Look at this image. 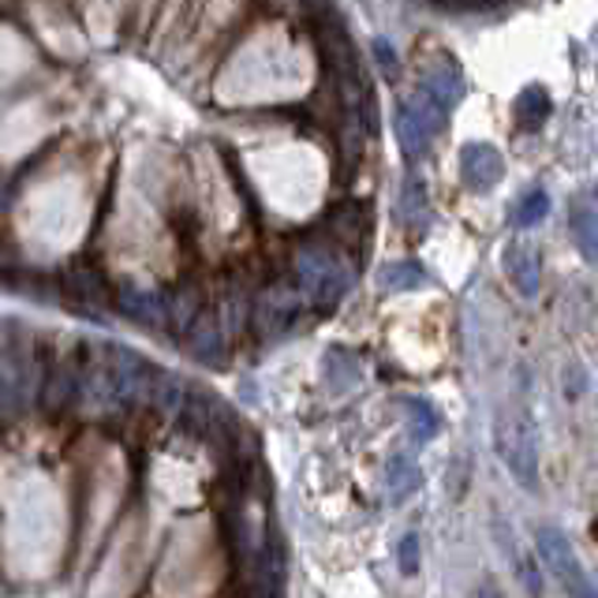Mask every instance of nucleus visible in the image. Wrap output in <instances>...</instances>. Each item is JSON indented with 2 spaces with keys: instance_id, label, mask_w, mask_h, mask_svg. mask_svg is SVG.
I'll use <instances>...</instances> for the list:
<instances>
[{
  "instance_id": "obj_11",
  "label": "nucleus",
  "mask_w": 598,
  "mask_h": 598,
  "mask_svg": "<svg viewBox=\"0 0 598 598\" xmlns=\"http://www.w3.org/2000/svg\"><path fill=\"white\" fill-rule=\"evenodd\" d=\"M569 225H573V240H576V248L584 251V259L595 262V210L576 206L573 217H569Z\"/></svg>"
},
{
  "instance_id": "obj_6",
  "label": "nucleus",
  "mask_w": 598,
  "mask_h": 598,
  "mask_svg": "<svg viewBox=\"0 0 598 598\" xmlns=\"http://www.w3.org/2000/svg\"><path fill=\"white\" fill-rule=\"evenodd\" d=\"M505 270L513 277V285L531 299L539 292V254L527 251V248H509L505 251Z\"/></svg>"
},
{
  "instance_id": "obj_7",
  "label": "nucleus",
  "mask_w": 598,
  "mask_h": 598,
  "mask_svg": "<svg viewBox=\"0 0 598 598\" xmlns=\"http://www.w3.org/2000/svg\"><path fill=\"white\" fill-rule=\"evenodd\" d=\"M397 135H400V146H404V154H408V162H419V157L427 154L430 135H427V128L419 124V117L411 112L408 101H404L397 112Z\"/></svg>"
},
{
  "instance_id": "obj_17",
  "label": "nucleus",
  "mask_w": 598,
  "mask_h": 598,
  "mask_svg": "<svg viewBox=\"0 0 598 598\" xmlns=\"http://www.w3.org/2000/svg\"><path fill=\"white\" fill-rule=\"evenodd\" d=\"M397 553H400V573L404 576L416 573V569H419V539H416V535H404Z\"/></svg>"
},
{
  "instance_id": "obj_12",
  "label": "nucleus",
  "mask_w": 598,
  "mask_h": 598,
  "mask_svg": "<svg viewBox=\"0 0 598 598\" xmlns=\"http://www.w3.org/2000/svg\"><path fill=\"white\" fill-rule=\"evenodd\" d=\"M416 487H419V468L408 461V456H393V464H390V490H393V501L408 498Z\"/></svg>"
},
{
  "instance_id": "obj_16",
  "label": "nucleus",
  "mask_w": 598,
  "mask_h": 598,
  "mask_svg": "<svg viewBox=\"0 0 598 598\" xmlns=\"http://www.w3.org/2000/svg\"><path fill=\"white\" fill-rule=\"evenodd\" d=\"M404 222L423 228L427 225V191L419 183H408V195H404Z\"/></svg>"
},
{
  "instance_id": "obj_14",
  "label": "nucleus",
  "mask_w": 598,
  "mask_h": 598,
  "mask_svg": "<svg viewBox=\"0 0 598 598\" xmlns=\"http://www.w3.org/2000/svg\"><path fill=\"white\" fill-rule=\"evenodd\" d=\"M120 307L131 314V319H143V322H165V307L157 303L154 296L146 292H124L120 296Z\"/></svg>"
},
{
  "instance_id": "obj_10",
  "label": "nucleus",
  "mask_w": 598,
  "mask_h": 598,
  "mask_svg": "<svg viewBox=\"0 0 598 598\" xmlns=\"http://www.w3.org/2000/svg\"><path fill=\"white\" fill-rule=\"evenodd\" d=\"M427 91L430 94H438L448 109H453V101H461V94H464V79H461V72H456L453 64H442V68H434V72L427 75Z\"/></svg>"
},
{
  "instance_id": "obj_15",
  "label": "nucleus",
  "mask_w": 598,
  "mask_h": 598,
  "mask_svg": "<svg viewBox=\"0 0 598 598\" xmlns=\"http://www.w3.org/2000/svg\"><path fill=\"white\" fill-rule=\"evenodd\" d=\"M408 408L416 411V416H411V434H416L419 442H430V438L442 430V419H438V411L430 408L427 400H408Z\"/></svg>"
},
{
  "instance_id": "obj_19",
  "label": "nucleus",
  "mask_w": 598,
  "mask_h": 598,
  "mask_svg": "<svg viewBox=\"0 0 598 598\" xmlns=\"http://www.w3.org/2000/svg\"><path fill=\"white\" fill-rule=\"evenodd\" d=\"M482 598H498L494 591H490V587H487V591H482Z\"/></svg>"
},
{
  "instance_id": "obj_18",
  "label": "nucleus",
  "mask_w": 598,
  "mask_h": 598,
  "mask_svg": "<svg viewBox=\"0 0 598 598\" xmlns=\"http://www.w3.org/2000/svg\"><path fill=\"white\" fill-rule=\"evenodd\" d=\"M374 57H378V64L382 68H397V52H393V46L385 38L374 41Z\"/></svg>"
},
{
  "instance_id": "obj_2",
  "label": "nucleus",
  "mask_w": 598,
  "mask_h": 598,
  "mask_svg": "<svg viewBox=\"0 0 598 598\" xmlns=\"http://www.w3.org/2000/svg\"><path fill=\"white\" fill-rule=\"evenodd\" d=\"M461 176L471 191H490L505 176V162L490 143H468L461 150Z\"/></svg>"
},
{
  "instance_id": "obj_3",
  "label": "nucleus",
  "mask_w": 598,
  "mask_h": 598,
  "mask_svg": "<svg viewBox=\"0 0 598 598\" xmlns=\"http://www.w3.org/2000/svg\"><path fill=\"white\" fill-rule=\"evenodd\" d=\"M325 225L333 228V236H337L340 248H367V214L356 206V202H345V206H333L330 214H325Z\"/></svg>"
},
{
  "instance_id": "obj_5",
  "label": "nucleus",
  "mask_w": 598,
  "mask_h": 598,
  "mask_svg": "<svg viewBox=\"0 0 598 598\" xmlns=\"http://www.w3.org/2000/svg\"><path fill=\"white\" fill-rule=\"evenodd\" d=\"M553 112V101L542 86H524L521 98H516V124L524 131H539Z\"/></svg>"
},
{
  "instance_id": "obj_1",
  "label": "nucleus",
  "mask_w": 598,
  "mask_h": 598,
  "mask_svg": "<svg viewBox=\"0 0 598 598\" xmlns=\"http://www.w3.org/2000/svg\"><path fill=\"white\" fill-rule=\"evenodd\" d=\"M539 553L542 561L550 565V573L558 576V584L565 587L569 598H595V587L591 579H587L584 565H579L573 542L565 539L561 531H553V527H542L539 531Z\"/></svg>"
},
{
  "instance_id": "obj_9",
  "label": "nucleus",
  "mask_w": 598,
  "mask_h": 598,
  "mask_svg": "<svg viewBox=\"0 0 598 598\" xmlns=\"http://www.w3.org/2000/svg\"><path fill=\"white\" fill-rule=\"evenodd\" d=\"M547 214H550V195H547L542 188H531V191H527V195L513 206V217H509V222H513L516 228H531V225H539Z\"/></svg>"
},
{
  "instance_id": "obj_4",
  "label": "nucleus",
  "mask_w": 598,
  "mask_h": 598,
  "mask_svg": "<svg viewBox=\"0 0 598 598\" xmlns=\"http://www.w3.org/2000/svg\"><path fill=\"white\" fill-rule=\"evenodd\" d=\"M64 285H68V292H72V296L91 299V303H105V299H109V280H105L94 266H86V262H75V266H68Z\"/></svg>"
},
{
  "instance_id": "obj_13",
  "label": "nucleus",
  "mask_w": 598,
  "mask_h": 598,
  "mask_svg": "<svg viewBox=\"0 0 598 598\" xmlns=\"http://www.w3.org/2000/svg\"><path fill=\"white\" fill-rule=\"evenodd\" d=\"M423 280H427V274L419 262H397V266H390L382 274V285L393 288V292H408V288H419Z\"/></svg>"
},
{
  "instance_id": "obj_8",
  "label": "nucleus",
  "mask_w": 598,
  "mask_h": 598,
  "mask_svg": "<svg viewBox=\"0 0 598 598\" xmlns=\"http://www.w3.org/2000/svg\"><path fill=\"white\" fill-rule=\"evenodd\" d=\"M188 348L195 351V359H202V363H210V367H222L225 359H222V337H217V325H210L206 319H199V322H191L188 325Z\"/></svg>"
}]
</instances>
